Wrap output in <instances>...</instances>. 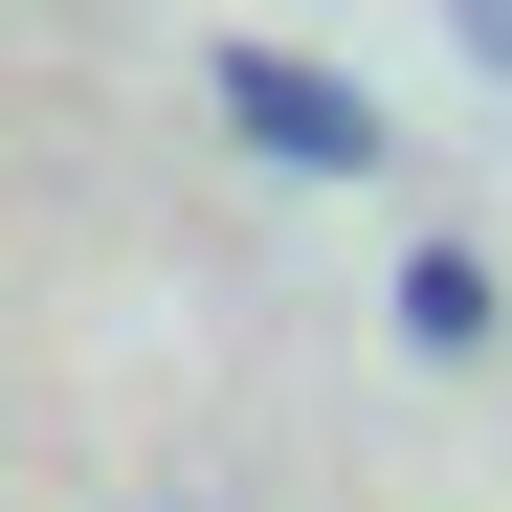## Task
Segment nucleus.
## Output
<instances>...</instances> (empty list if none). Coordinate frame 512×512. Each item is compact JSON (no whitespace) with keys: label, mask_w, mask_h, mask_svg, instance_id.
<instances>
[{"label":"nucleus","mask_w":512,"mask_h":512,"mask_svg":"<svg viewBox=\"0 0 512 512\" xmlns=\"http://www.w3.org/2000/svg\"><path fill=\"white\" fill-rule=\"evenodd\" d=\"M446 67H490V90H512V0H446Z\"/></svg>","instance_id":"3"},{"label":"nucleus","mask_w":512,"mask_h":512,"mask_svg":"<svg viewBox=\"0 0 512 512\" xmlns=\"http://www.w3.org/2000/svg\"><path fill=\"white\" fill-rule=\"evenodd\" d=\"M156 512H179V490H156Z\"/></svg>","instance_id":"4"},{"label":"nucleus","mask_w":512,"mask_h":512,"mask_svg":"<svg viewBox=\"0 0 512 512\" xmlns=\"http://www.w3.org/2000/svg\"><path fill=\"white\" fill-rule=\"evenodd\" d=\"M490 334H512V268H490L468 223H423L401 245V357H490Z\"/></svg>","instance_id":"2"},{"label":"nucleus","mask_w":512,"mask_h":512,"mask_svg":"<svg viewBox=\"0 0 512 512\" xmlns=\"http://www.w3.org/2000/svg\"><path fill=\"white\" fill-rule=\"evenodd\" d=\"M201 112H223L245 179H312V201H379V179H401L379 90H357V67H312V45H201Z\"/></svg>","instance_id":"1"}]
</instances>
